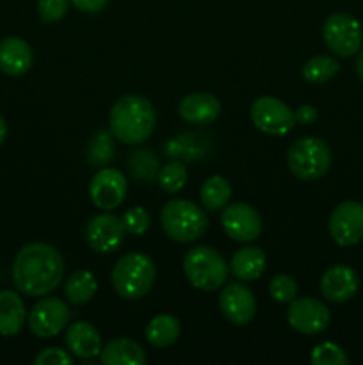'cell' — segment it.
<instances>
[{"label":"cell","instance_id":"obj_1","mask_svg":"<svg viewBox=\"0 0 363 365\" xmlns=\"http://www.w3.org/2000/svg\"><path fill=\"white\" fill-rule=\"evenodd\" d=\"M13 282L21 294L46 296L59 287L64 260L59 250L46 242H31L18 252L13 262Z\"/></svg>","mask_w":363,"mask_h":365},{"label":"cell","instance_id":"obj_2","mask_svg":"<svg viewBox=\"0 0 363 365\" xmlns=\"http://www.w3.org/2000/svg\"><path fill=\"white\" fill-rule=\"evenodd\" d=\"M157 116L152 102L144 96L125 95L112 106L109 127L114 138L125 145H141L155 130Z\"/></svg>","mask_w":363,"mask_h":365},{"label":"cell","instance_id":"obj_3","mask_svg":"<svg viewBox=\"0 0 363 365\" xmlns=\"http://www.w3.org/2000/svg\"><path fill=\"white\" fill-rule=\"evenodd\" d=\"M155 262L139 252L120 257L110 273L114 291L123 299H139L146 296L155 284Z\"/></svg>","mask_w":363,"mask_h":365},{"label":"cell","instance_id":"obj_4","mask_svg":"<svg viewBox=\"0 0 363 365\" xmlns=\"http://www.w3.org/2000/svg\"><path fill=\"white\" fill-rule=\"evenodd\" d=\"M160 225L167 237L174 242H194L203 237L209 228V220L201 207L191 200H169L160 210Z\"/></svg>","mask_w":363,"mask_h":365},{"label":"cell","instance_id":"obj_5","mask_svg":"<svg viewBox=\"0 0 363 365\" xmlns=\"http://www.w3.org/2000/svg\"><path fill=\"white\" fill-rule=\"evenodd\" d=\"M184 274L199 291H217L228 278L226 260L210 246H194L184 255Z\"/></svg>","mask_w":363,"mask_h":365},{"label":"cell","instance_id":"obj_6","mask_svg":"<svg viewBox=\"0 0 363 365\" xmlns=\"http://www.w3.org/2000/svg\"><path fill=\"white\" fill-rule=\"evenodd\" d=\"M331 160L333 157H331L327 143L319 138H312V135H306V138L292 143L287 153L288 170L295 178L305 182L322 178L330 171Z\"/></svg>","mask_w":363,"mask_h":365},{"label":"cell","instance_id":"obj_7","mask_svg":"<svg viewBox=\"0 0 363 365\" xmlns=\"http://www.w3.org/2000/svg\"><path fill=\"white\" fill-rule=\"evenodd\" d=\"M322 38L330 52H333L335 56L351 57L362 48V25L351 14L333 13L324 21Z\"/></svg>","mask_w":363,"mask_h":365},{"label":"cell","instance_id":"obj_8","mask_svg":"<svg viewBox=\"0 0 363 365\" xmlns=\"http://www.w3.org/2000/svg\"><path fill=\"white\" fill-rule=\"evenodd\" d=\"M70 319L71 312L63 299L43 298L28 312L27 324L38 339H52L68 327Z\"/></svg>","mask_w":363,"mask_h":365},{"label":"cell","instance_id":"obj_9","mask_svg":"<svg viewBox=\"0 0 363 365\" xmlns=\"http://www.w3.org/2000/svg\"><path fill=\"white\" fill-rule=\"evenodd\" d=\"M251 120L260 132L287 135L294 128V110L276 96H258L251 106Z\"/></svg>","mask_w":363,"mask_h":365},{"label":"cell","instance_id":"obj_10","mask_svg":"<svg viewBox=\"0 0 363 365\" xmlns=\"http://www.w3.org/2000/svg\"><path fill=\"white\" fill-rule=\"evenodd\" d=\"M128 184L125 175L116 168H100L89 184V198L96 209H117L127 198Z\"/></svg>","mask_w":363,"mask_h":365},{"label":"cell","instance_id":"obj_11","mask_svg":"<svg viewBox=\"0 0 363 365\" xmlns=\"http://www.w3.org/2000/svg\"><path fill=\"white\" fill-rule=\"evenodd\" d=\"M327 230L338 246L358 245L363 239V203L347 200L335 207Z\"/></svg>","mask_w":363,"mask_h":365},{"label":"cell","instance_id":"obj_12","mask_svg":"<svg viewBox=\"0 0 363 365\" xmlns=\"http://www.w3.org/2000/svg\"><path fill=\"white\" fill-rule=\"evenodd\" d=\"M288 327L302 335H319L330 327V309L315 298H295L287 310Z\"/></svg>","mask_w":363,"mask_h":365},{"label":"cell","instance_id":"obj_13","mask_svg":"<svg viewBox=\"0 0 363 365\" xmlns=\"http://www.w3.org/2000/svg\"><path fill=\"white\" fill-rule=\"evenodd\" d=\"M221 225H223L224 234L237 242L256 241L263 230V223L258 210L242 202L224 207Z\"/></svg>","mask_w":363,"mask_h":365},{"label":"cell","instance_id":"obj_14","mask_svg":"<svg viewBox=\"0 0 363 365\" xmlns=\"http://www.w3.org/2000/svg\"><path fill=\"white\" fill-rule=\"evenodd\" d=\"M125 234L127 230H125L123 220L110 214L109 210L96 214L85 227V241L89 248L102 255L116 252L123 245Z\"/></svg>","mask_w":363,"mask_h":365},{"label":"cell","instance_id":"obj_15","mask_svg":"<svg viewBox=\"0 0 363 365\" xmlns=\"http://www.w3.org/2000/svg\"><path fill=\"white\" fill-rule=\"evenodd\" d=\"M221 314L235 327H246L256 314V299L253 292L241 282L224 285L219 294Z\"/></svg>","mask_w":363,"mask_h":365},{"label":"cell","instance_id":"obj_16","mask_svg":"<svg viewBox=\"0 0 363 365\" xmlns=\"http://www.w3.org/2000/svg\"><path fill=\"white\" fill-rule=\"evenodd\" d=\"M358 273L345 264L327 267L320 278V292L331 303L349 302L358 292Z\"/></svg>","mask_w":363,"mask_h":365},{"label":"cell","instance_id":"obj_17","mask_svg":"<svg viewBox=\"0 0 363 365\" xmlns=\"http://www.w3.org/2000/svg\"><path fill=\"white\" fill-rule=\"evenodd\" d=\"M32 48L23 38L7 36L0 41V70L9 77H21L32 66Z\"/></svg>","mask_w":363,"mask_h":365},{"label":"cell","instance_id":"obj_18","mask_svg":"<svg viewBox=\"0 0 363 365\" xmlns=\"http://www.w3.org/2000/svg\"><path fill=\"white\" fill-rule=\"evenodd\" d=\"M64 342L68 351L80 360L95 359L102 353V337L100 331L88 321H77L71 323L66 330Z\"/></svg>","mask_w":363,"mask_h":365},{"label":"cell","instance_id":"obj_19","mask_svg":"<svg viewBox=\"0 0 363 365\" xmlns=\"http://www.w3.org/2000/svg\"><path fill=\"white\" fill-rule=\"evenodd\" d=\"M182 120L192 125H209L219 118L221 102L210 93H191L182 98L178 106Z\"/></svg>","mask_w":363,"mask_h":365},{"label":"cell","instance_id":"obj_20","mask_svg":"<svg viewBox=\"0 0 363 365\" xmlns=\"http://www.w3.org/2000/svg\"><path fill=\"white\" fill-rule=\"evenodd\" d=\"M100 360L103 365H144L146 351L134 339L117 337L103 346Z\"/></svg>","mask_w":363,"mask_h":365},{"label":"cell","instance_id":"obj_21","mask_svg":"<svg viewBox=\"0 0 363 365\" xmlns=\"http://www.w3.org/2000/svg\"><path fill=\"white\" fill-rule=\"evenodd\" d=\"M267 266L265 252L258 246H244L231 257L230 269L241 282H255L263 274Z\"/></svg>","mask_w":363,"mask_h":365},{"label":"cell","instance_id":"obj_22","mask_svg":"<svg viewBox=\"0 0 363 365\" xmlns=\"http://www.w3.org/2000/svg\"><path fill=\"white\" fill-rule=\"evenodd\" d=\"M25 303L14 291H0V335L14 337L25 324Z\"/></svg>","mask_w":363,"mask_h":365},{"label":"cell","instance_id":"obj_23","mask_svg":"<svg viewBox=\"0 0 363 365\" xmlns=\"http://www.w3.org/2000/svg\"><path fill=\"white\" fill-rule=\"evenodd\" d=\"M182 334V324L178 317L171 316V314H159L153 317L146 327V341L153 346V348H169L178 341Z\"/></svg>","mask_w":363,"mask_h":365},{"label":"cell","instance_id":"obj_24","mask_svg":"<svg viewBox=\"0 0 363 365\" xmlns=\"http://www.w3.org/2000/svg\"><path fill=\"white\" fill-rule=\"evenodd\" d=\"M231 198V185L230 182L226 180L221 175H214V177H209L205 182H203L201 189H199V200H201L203 207L206 210H212V212H217V210L224 209L228 205Z\"/></svg>","mask_w":363,"mask_h":365},{"label":"cell","instance_id":"obj_25","mask_svg":"<svg viewBox=\"0 0 363 365\" xmlns=\"http://www.w3.org/2000/svg\"><path fill=\"white\" fill-rule=\"evenodd\" d=\"M96 289H98V282L95 274L88 269H80L70 274L64 285V294L68 302L73 305H84L96 294Z\"/></svg>","mask_w":363,"mask_h":365},{"label":"cell","instance_id":"obj_26","mask_svg":"<svg viewBox=\"0 0 363 365\" xmlns=\"http://www.w3.org/2000/svg\"><path fill=\"white\" fill-rule=\"evenodd\" d=\"M159 159L152 153V150H134L128 155V171L139 182H153L159 175Z\"/></svg>","mask_w":363,"mask_h":365},{"label":"cell","instance_id":"obj_27","mask_svg":"<svg viewBox=\"0 0 363 365\" xmlns=\"http://www.w3.org/2000/svg\"><path fill=\"white\" fill-rule=\"evenodd\" d=\"M338 70H340V66H338L337 59L330 56H315L305 63L302 77L310 84H326L338 73Z\"/></svg>","mask_w":363,"mask_h":365},{"label":"cell","instance_id":"obj_28","mask_svg":"<svg viewBox=\"0 0 363 365\" xmlns=\"http://www.w3.org/2000/svg\"><path fill=\"white\" fill-rule=\"evenodd\" d=\"M112 132L100 130L93 135V139L88 145V163L91 166H107L110 160L114 159V152H116V146L112 141Z\"/></svg>","mask_w":363,"mask_h":365},{"label":"cell","instance_id":"obj_29","mask_svg":"<svg viewBox=\"0 0 363 365\" xmlns=\"http://www.w3.org/2000/svg\"><path fill=\"white\" fill-rule=\"evenodd\" d=\"M157 182H159L160 189L166 192H178L185 187L187 184V170L182 163H169L162 166L157 175Z\"/></svg>","mask_w":363,"mask_h":365},{"label":"cell","instance_id":"obj_30","mask_svg":"<svg viewBox=\"0 0 363 365\" xmlns=\"http://www.w3.org/2000/svg\"><path fill=\"white\" fill-rule=\"evenodd\" d=\"M310 362L313 365H345L347 364V355L340 346L326 341L312 349Z\"/></svg>","mask_w":363,"mask_h":365},{"label":"cell","instance_id":"obj_31","mask_svg":"<svg viewBox=\"0 0 363 365\" xmlns=\"http://www.w3.org/2000/svg\"><path fill=\"white\" fill-rule=\"evenodd\" d=\"M269 294L278 303H290L298 298V284L290 274H276L269 282Z\"/></svg>","mask_w":363,"mask_h":365},{"label":"cell","instance_id":"obj_32","mask_svg":"<svg viewBox=\"0 0 363 365\" xmlns=\"http://www.w3.org/2000/svg\"><path fill=\"white\" fill-rule=\"evenodd\" d=\"M125 225V230L132 235H142L148 232L149 225H152V217H149L148 210L144 207H132L125 212L121 217Z\"/></svg>","mask_w":363,"mask_h":365},{"label":"cell","instance_id":"obj_33","mask_svg":"<svg viewBox=\"0 0 363 365\" xmlns=\"http://www.w3.org/2000/svg\"><path fill=\"white\" fill-rule=\"evenodd\" d=\"M70 7V0H38V14L45 24L63 20Z\"/></svg>","mask_w":363,"mask_h":365},{"label":"cell","instance_id":"obj_34","mask_svg":"<svg viewBox=\"0 0 363 365\" xmlns=\"http://www.w3.org/2000/svg\"><path fill=\"white\" fill-rule=\"evenodd\" d=\"M36 365H71L73 359L60 348H46L34 356Z\"/></svg>","mask_w":363,"mask_h":365},{"label":"cell","instance_id":"obj_35","mask_svg":"<svg viewBox=\"0 0 363 365\" xmlns=\"http://www.w3.org/2000/svg\"><path fill=\"white\" fill-rule=\"evenodd\" d=\"M78 11L82 13H88V14H96V13H102L103 9L107 7L109 0H70Z\"/></svg>","mask_w":363,"mask_h":365},{"label":"cell","instance_id":"obj_36","mask_svg":"<svg viewBox=\"0 0 363 365\" xmlns=\"http://www.w3.org/2000/svg\"><path fill=\"white\" fill-rule=\"evenodd\" d=\"M294 118H295V123L312 125L315 123L317 118H319V113H317L315 107L310 106V103H302V106L298 107V110L294 113Z\"/></svg>","mask_w":363,"mask_h":365},{"label":"cell","instance_id":"obj_37","mask_svg":"<svg viewBox=\"0 0 363 365\" xmlns=\"http://www.w3.org/2000/svg\"><path fill=\"white\" fill-rule=\"evenodd\" d=\"M356 73H358L359 81L363 82V48H359L358 57H356Z\"/></svg>","mask_w":363,"mask_h":365},{"label":"cell","instance_id":"obj_38","mask_svg":"<svg viewBox=\"0 0 363 365\" xmlns=\"http://www.w3.org/2000/svg\"><path fill=\"white\" fill-rule=\"evenodd\" d=\"M6 135H7V123H6V120H4V118L0 116V145H2V143H4Z\"/></svg>","mask_w":363,"mask_h":365}]
</instances>
